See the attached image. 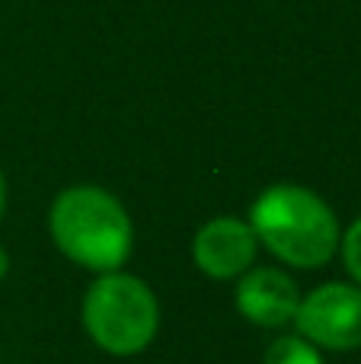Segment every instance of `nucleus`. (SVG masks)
Listing matches in <instances>:
<instances>
[{
	"label": "nucleus",
	"mask_w": 361,
	"mask_h": 364,
	"mask_svg": "<svg viewBox=\"0 0 361 364\" xmlns=\"http://www.w3.org/2000/svg\"><path fill=\"white\" fill-rule=\"evenodd\" d=\"M259 243L291 269H320L339 250V220L317 192L294 182L269 186L249 208Z\"/></svg>",
	"instance_id": "f257e3e1"
},
{
	"label": "nucleus",
	"mask_w": 361,
	"mask_h": 364,
	"mask_svg": "<svg viewBox=\"0 0 361 364\" xmlns=\"http://www.w3.org/2000/svg\"><path fill=\"white\" fill-rule=\"evenodd\" d=\"M48 230L55 246L90 272H119L134 246L125 205L99 186H70L51 201Z\"/></svg>",
	"instance_id": "f03ea898"
},
{
	"label": "nucleus",
	"mask_w": 361,
	"mask_h": 364,
	"mask_svg": "<svg viewBox=\"0 0 361 364\" xmlns=\"http://www.w3.org/2000/svg\"><path fill=\"white\" fill-rule=\"evenodd\" d=\"M83 326L102 352L138 355L160 329L157 294L134 275L102 272L83 294Z\"/></svg>",
	"instance_id": "7ed1b4c3"
},
{
	"label": "nucleus",
	"mask_w": 361,
	"mask_h": 364,
	"mask_svg": "<svg viewBox=\"0 0 361 364\" xmlns=\"http://www.w3.org/2000/svg\"><path fill=\"white\" fill-rule=\"evenodd\" d=\"M298 336L311 346L330 348V352H352L361 348V288L345 282L320 284L294 314Z\"/></svg>",
	"instance_id": "20e7f679"
},
{
	"label": "nucleus",
	"mask_w": 361,
	"mask_h": 364,
	"mask_svg": "<svg viewBox=\"0 0 361 364\" xmlns=\"http://www.w3.org/2000/svg\"><path fill=\"white\" fill-rule=\"evenodd\" d=\"M256 252H259V237H256L253 224L237 218L208 220L205 227H198L195 240H192L195 265L217 282H227V278H237L247 269H253Z\"/></svg>",
	"instance_id": "39448f33"
},
{
	"label": "nucleus",
	"mask_w": 361,
	"mask_h": 364,
	"mask_svg": "<svg viewBox=\"0 0 361 364\" xmlns=\"http://www.w3.org/2000/svg\"><path fill=\"white\" fill-rule=\"evenodd\" d=\"M301 307L298 284L291 275L272 265H259V269H247L237 284V310L247 316L249 323L262 329H279L294 323V314Z\"/></svg>",
	"instance_id": "423d86ee"
},
{
	"label": "nucleus",
	"mask_w": 361,
	"mask_h": 364,
	"mask_svg": "<svg viewBox=\"0 0 361 364\" xmlns=\"http://www.w3.org/2000/svg\"><path fill=\"white\" fill-rule=\"evenodd\" d=\"M262 364H326L317 346L304 339V336H285V339H275L266 352Z\"/></svg>",
	"instance_id": "0eeeda50"
},
{
	"label": "nucleus",
	"mask_w": 361,
	"mask_h": 364,
	"mask_svg": "<svg viewBox=\"0 0 361 364\" xmlns=\"http://www.w3.org/2000/svg\"><path fill=\"white\" fill-rule=\"evenodd\" d=\"M339 250H343V262H345V269H349L352 282L361 288V218L352 220V227L343 233Z\"/></svg>",
	"instance_id": "6e6552de"
},
{
	"label": "nucleus",
	"mask_w": 361,
	"mask_h": 364,
	"mask_svg": "<svg viewBox=\"0 0 361 364\" xmlns=\"http://www.w3.org/2000/svg\"><path fill=\"white\" fill-rule=\"evenodd\" d=\"M4 211H6V179L4 170H0V220H4Z\"/></svg>",
	"instance_id": "1a4fd4ad"
},
{
	"label": "nucleus",
	"mask_w": 361,
	"mask_h": 364,
	"mask_svg": "<svg viewBox=\"0 0 361 364\" xmlns=\"http://www.w3.org/2000/svg\"><path fill=\"white\" fill-rule=\"evenodd\" d=\"M6 269H10V256H6V250L0 246V278L6 275Z\"/></svg>",
	"instance_id": "9d476101"
}]
</instances>
